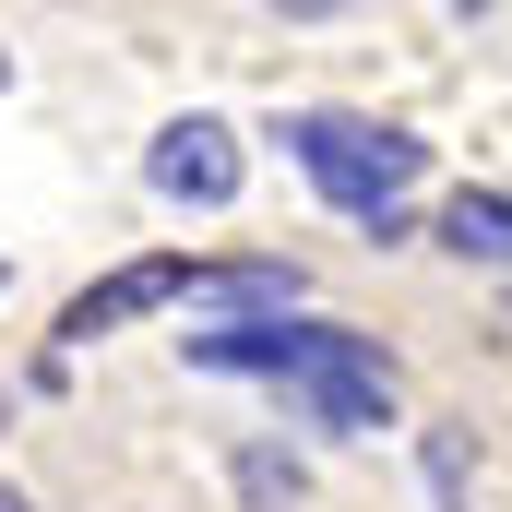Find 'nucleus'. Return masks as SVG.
<instances>
[{"label": "nucleus", "instance_id": "9", "mask_svg": "<svg viewBox=\"0 0 512 512\" xmlns=\"http://www.w3.org/2000/svg\"><path fill=\"white\" fill-rule=\"evenodd\" d=\"M0 286H12V274H0Z\"/></svg>", "mask_w": 512, "mask_h": 512}, {"label": "nucleus", "instance_id": "8", "mask_svg": "<svg viewBox=\"0 0 512 512\" xmlns=\"http://www.w3.org/2000/svg\"><path fill=\"white\" fill-rule=\"evenodd\" d=\"M0 84H12V48H0Z\"/></svg>", "mask_w": 512, "mask_h": 512}, {"label": "nucleus", "instance_id": "7", "mask_svg": "<svg viewBox=\"0 0 512 512\" xmlns=\"http://www.w3.org/2000/svg\"><path fill=\"white\" fill-rule=\"evenodd\" d=\"M0 512H24V489H0Z\"/></svg>", "mask_w": 512, "mask_h": 512}, {"label": "nucleus", "instance_id": "6", "mask_svg": "<svg viewBox=\"0 0 512 512\" xmlns=\"http://www.w3.org/2000/svg\"><path fill=\"white\" fill-rule=\"evenodd\" d=\"M239 489H251V501H298V465H274V453H251V465H239Z\"/></svg>", "mask_w": 512, "mask_h": 512}, {"label": "nucleus", "instance_id": "2", "mask_svg": "<svg viewBox=\"0 0 512 512\" xmlns=\"http://www.w3.org/2000/svg\"><path fill=\"white\" fill-rule=\"evenodd\" d=\"M179 298H203V310H239V322H286V298H298V262H131V274L84 286V298L60 310V346H96V334H120L131 310H179Z\"/></svg>", "mask_w": 512, "mask_h": 512}, {"label": "nucleus", "instance_id": "1", "mask_svg": "<svg viewBox=\"0 0 512 512\" xmlns=\"http://www.w3.org/2000/svg\"><path fill=\"white\" fill-rule=\"evenodd\" d=\"M203 370H251V382H286L322 429H393V358L346 322H215V334H179Z\"/></svg>", "mask_w": 512, "mask_h": 512}, {"label": "nucleus", "instance_id": "3", "mask_svg": "<svg viewBox=\"0 0 512 512\" xmlns=\"http://www.w3.org/2000/svg\"><path fill=\"white\" fill-rule=\"evenodd\" d=\"M286 155L310 167V191L322 203H346V215H382V239H405L393 227V203L429 179V143L393 120H346V108H310V120H286Z\"/></svg>", "mask_w": 512, "mask_h": 512}, {"label": "nucleus", "instance_id": "5", "mask_svg": "<svg viewBox=\"0 0 512 512\" xmlns=\"http://www.w3.org/2000/svg\"><path fill=\"white\" fill-rule=\"evenodd\" d=\"M441 251L512 262V191H453V203H441Z\"/></svg>", "mask_w": 512, "mask_h": 512}, {"label": "nucleus", "instance_id": "4", "mask_svg": "<svg viewBox=\"0 0 512 512\" xmlns=\"http://www.w3.org/2000/svg\"><path fill=\"white\" fill-rule=\"evenodd\" d=\"M143 179H155L167 203H227V191H239V131H227V120H179V131H155Z\"/></svg>", "mask_w": 512, "mask_h": 512}]
</instances>
